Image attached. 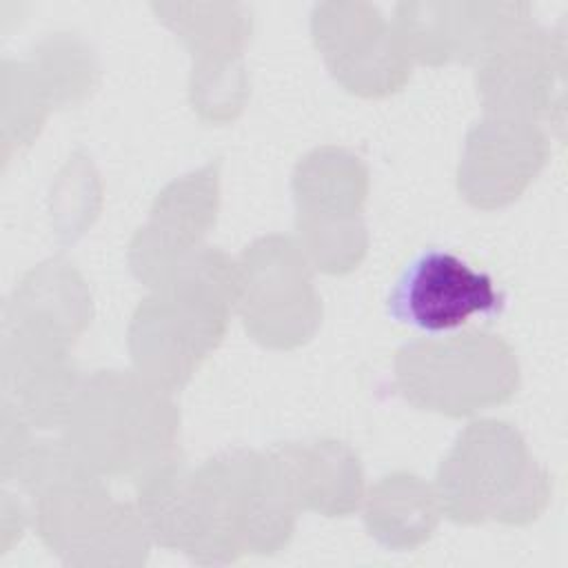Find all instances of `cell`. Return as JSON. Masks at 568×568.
Returning <instances> with one entry per match:
<instances>
[{
    "mask_svg": "<svg viewBox=\"0 0 568 568\" xmlns=\"http://www.w3.org/2000/svg\"><path fill=\"white\" fill-rule=\"evenodd\" d=\"M213 264L215 255L197 275L191 268L166 284L162 295L140 304L131 324V351L146 382L182 386L222 339L226 300L237 295V271L229 266L211 275Z\"/></svg>",
    "mask_w": 568,
    "mask_h": 568,
    "instance_id": "obj_1",
    "label": "cell"
},
{
    "mask_svg": "<svg viewBox=\"0 0 568 568\" xmlns=\"http://www.w3.org/2000/svg\"><path fill=\"white\" fill-rule=\"evenodd\" d=\"M397 386L422 408L468 415L513 395L517 364L501 339L484 333L415 342L397 353Z\"/></svg>",
    "mask_w": 568,
    "mask_h": 568,
    "instance_id": "obj_3",
    "label": "cell"
},
{
    "mask_svg": "<svg viewBox=\"0 0 568 568\" xmlns=\"http://www.w3.org/2000/svg\"><path fill=\"white\" fill-rule=\"evenodd\" d=\"M402 497L395 499L390 481L384 477L366 506V526L386 546H415L435 528L433 495L417 477L406 475Z\"/></svg>",
    "mask_w": 568,
    "mask_h": 568,
    "instance_id": "obj_7",
    "label": "cell"
},
{
    "mask_svg": "<svg viewBox=\"0 0 568 568\" xmlns=\"http://www.w3.org/2000/svg\"><path fill=\"white\" fill-rule=\"evenodd\" d=\"M439 504L455 521L499 519L521 524L532 513L515 497L519 493L541 510L544 477L530 468L524 442L506 424L481 422L459 437L437 475Z\"/></svg>",
    "mask_w": 568,
    "mask_h": 568,
    "instance_id": "obj_2",
    "label": "cell"
},
{
    "mask_svg": "<svg viewBox=\"0 0 568 568\" xmlns=\"http://www.w3.org/2000/svg\"><path fill=\"white\" fill-rule=\"evenodd\" d=\"M517 124V118H495L473 129L468 135L466 155L459 164V191H464L468 202L477 206H499L517 197L528 184L532 173L508 164V158H513V149L519 146L535 129L526 126L513 146L510 142Z\"/></svg>",
    "mask_w": 568,
    "mask_h": 568,
    "instance_id": "obj_6",
    "label": "cell"
},
{
    "mask_svg": "<svg viewBox=\"0 0 568 568\" xmlns=\"http://www.w3.org/2000/svg\"><path fill=\"white\" fill-rule=\"evenodd\" d=\"M242 306V317L246 331L255 335L257 342H266L271 320L277 317L284 324V315H295L311 333L317 322V297L311 288V280L304 268V260L293 246L284 268L282 264L264 268L257 253L246 251L244 262L237 268V295ZM282 344L288 346L286 328L282 326Z\"/></svg>",
    "mask_w": 568,
    "mask_h": 568,
    "instance_id": "obj_5",
    "label": "cell"
},
{
    "mask_svg": "<svg viewBox=\"0 0 568 568\" xmlns=\"http://www.w3.org/2000/svg\"><path fill=\"white\" fill-rule=\"evenodd\" d=\"M504 304L488 273L448 251L430 248L406 264L390 288L386 311L399 324L442 333L459 328L473 315H499Z\"/></svg>",
    "mask_w": 568,
    "mask_h": 568,
    "instance_id": "obj_4",
    "label": "cell"
}]
</instances>
